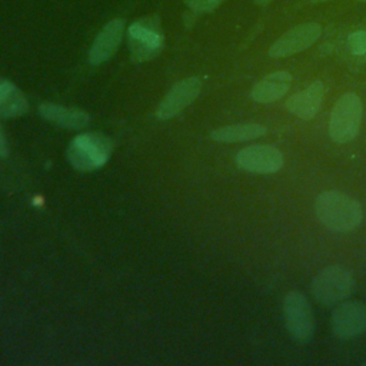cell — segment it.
I'll use <instances>...</instances> for the list:
<instances>
[{"label": "cell", "mask_w": 366, "mask_h": 366, "mask_svg": "<svg viewBox=\"0 0 366 366\" xmlns=\"http://www.w3.org/2000/svg\"><path fill=\"white\" fill-rule=\"evenodd\" d=\"M319 220L333 232H350L362 222V207L357 200L340 192H323L315 202Z\"/></svg>", "instance_id": "cell-1"}, {"label": "cell", "mask_w": 366, "mask_h": 366, "mask_svg": "<svg viewBox=\"0 0 366 366\" xmlns=\"http://www.w3.org/2000/svg\"><path fill=\"white\" fill-rule=\"evenodd\" d=\"M113 152V143L100 133H83L74 137L67 149L70 164L81 172H90L106 164Z\"/></svg>", "instance_id": "cell-2"}, {"label": "cell", "mask_w": 366, "mask_h": 366, "mask_svg": "<svg viewBox=\"0 0 366 366\" xmlns=\"http://www.w3.org/2000/svg\"><path fill=\"white\" fill-rule=\"evenodd\" d=\"M362 102L357 94L346 93L335 104L329 119V136L336 143L352 142L360 127Z\"/></svg>", "instance_id": "cell-3"}, {"label": "cell", "mask_w": 366, "mask_h": 366, "mask_svg": "<svg viewBox=\"0 0 366 366\" xmlns=\"http://www.w3.org/2000/svg\"><path fill=\"white\" fill-rule=\"evenodd\" d=\"M127 41L133 60L146 61L156 57L164 43L159 19L150 16L134 20L127 29Z\"/></svg>", "instance_id": "cell-4"}, {"label": "cell", "mask_w": 366, "mask_h": 366, "mask_svg": "<svg viewBox=\"0 0 366 366\" xmlns=\"http://www.w3.org/2000/svg\"><path fill=\"white\" fill-rule=\"evenodd\" d=\"M355 287L352 274L340 266H329L320 270L312 282L315 299L323 305H335L346 299Z\"/></svg>", "instance_id": "cell-5"}, {"label": "cell", "mask_w": 366, "mask_h": 366, "mask_svg": "<svg viewBox=\"0 0 366 366\" xmlns=\"http://www.w3.org/2000/svg\"><path fill=\"white\" fill-rule=\"evenodd\" d=\"M283 315L287 332L297 342H307L315 333L312 307L300 292H289L283 299Z\"/></svg>", "instance_id": "cell-6"}, {"label": "cell", "mask_w": 366, "mask_h": 366, "mask_svg": "<svg viewBox=\"0 0 366 366\" xmlns=\"http://www.w3.org/2000/svg\"><path fill=\"white\" fill-rule=\"evenodd\" d=\"M236 163L246 172L269 174L277 172L283 166V154L274 146L253 144L242 149L236 154Z\"/></svg>", "instance_id": "cell-7"}, {"label": "cell", "mask_w": 366, "mask_h": 366, "mask_svg": "<svg viewBox=\"0 0 366 366\" xmlns=\"http://www.w3.org/2000/svg\"><path fill=\"white\" fill-rule=\"evenodd\" d=\"M322 33V27L317 23H303L287 30L279 37L269 49V56L285 57L310 47Z\"/></svg>", "instance_id": "cell-8"}, {"label": "cell", "mask_w": 366, "mask_h": 366, "mask_svg": "<svg viewBox=\"0 0 366 366\" xmlns=\"http://www.w3.org/2000/svg\"><path fill=\"white\" fill-rule=\"evenodd\" d=\"M332 330L339 339H352L366 330V305L345 302L332 313Z\"/></svg>", "instance_id": "cell-9"}, {"label": "cell", "mask_w": 366, "mask_h": 366, "mask_svg": "<svg viewBox=\"0 0 366 366\" xmlns=\"http://www.w3.org/2000/svg\"><path fill=\"white\" fill-rule=\"evenodd\" d=\"M200 90L202 80L199 77H187L180 80L166 93L156 110V116L162 120L174 117L199 96Z\"/></svg>", "instance_id": "cell-10"}, {"label": "cell", "mask_w": 366, "mask_h": 366, "mask_svg": "<svg viewBox=\"0 0 366 366\" xmlns=\"http://www.w3.org/2000/svg\"><path fill=\"white\" fill-rule=\"evenodd\" d=\"M124 30V20L123 19H113L110 20L96 36L90 50H89V61L92 64L104 63L112 57L116 51L122 34Z\"/></svg>", "instance_id": "cell-11"}, {"label": "cell", "mask_w": 366, "mask_h": 366, "mask_svg": "<svg viewBox=\"0 0 366 366\" xmlns=\"http://www.w3.org/2000/svg\"><path fill=\"white\" fill-rule=\"evenodd\" d=\"M325 96V86L322 81H313L302 92L290 96L286 100V109L300 117V119H312L319 112Z\"/></svg>", "instance_id": "cell-12"}, {"label": "cell", "mask_w": 366, "mask_h": 366, "mask_svg": "<svg viewBox=\"0 0 366 366\" xmlns=\"http://www.w3.org/2000/svg\"><path fill=\"white\" fill-rule=\"evenodd\" d=\"M292 74L289 71H276L260 79L252 89L250 96L257 103H272L282 99L289 90Z\"/></svg>", "instance_id": "cell-13"}, {"label": "cell", "mask_w": 366, "mask_h": 366, "mask_svg": "<svg viewBox=\"0 0 366 366\" xmlns=\"http://www.w3.org/2000/svg\"><path fill=\"white\" fill-rule=\"evenodd\" d=\"M39 112L44 119H47L54 124H59L60 127L80 129L90 123V116L86 112L59 106L49 102L41 103L39 107Z\"/></svg>", "instance_id": "cell-14"}, {"label": "cell", "mask_w": 366, "mask_h": 366, "mask_svg": "<svg viewBox=\"0 0 366 366\" xmlns=\"http://www.w3.org/2000/svg\"><path fill=\"white\" fill-rule=\"evenodd\" d=\"M266 133V127L259 123H239L223 126L212 132V139L223 143H234V142H246L256 137H260Z\"/></svg>", "instance_id": "cell-15"}, {"label": "cell", "mask_w": 366, "mask_h": 366, "mask_svg": "<svg viewBox=\"0 0 366 366\" xmlns=\"http://www.w3.org/2000/svg\"><path fill=\"white\" fill-rule=\"evenodd\" d=\"M27 110L24 94L9 80L0 79V116L16 117Z\"/></svg>", "instance_id": "cell-16"}, {"label": "cell", "mask_w": 366, "mask_h": 366, "mask_svg": "<svg viewBox=\"0 0 366 366\" xmlns=\"http://www.w3.org/2000/svg\"><path fill=\"white\" fill-rule=\"evenodd\" d=\"M350 51L356 56L366 54V31H355L347 39Z\"/></svg>", "instance_id": "cell-17"}, {"label": "cell", "mask_w": 366, "mask_h": 366, "mask_svg": "<svg viewBox=\"0 0 366 366\" xmlns=\"http://www.w3.org/2000/svg\"><path fill=\"white\" fill-rule=\"evenodd\" d=\"M184 1L193 11H197V13H209L222 3V0H184Z\"/></svg>", "instance_id": "cell-18"}, {"label": "cell", "mask_w": 366, "mask_h": 366, "mask_svg": "<svg viewBox=\"0 0 366 366\" xmlns=\"http://www.w3.org/2000/svg\"><path fill=\"white\" fill-rule=\"evenodd\" d=\"M9 149H7V142H6V137H4V133L0 127V157H4L7 154Z\"/></svg>", "instance_id": "cell-19"}, {"label": "cell", "mask_w": 366, "mask_h": 366, "mask_svg": "<svg viewBox=\"0 0 366 366\" xmlns=\"http://www.w3.org/2000/svg\"><path fill=\"white\" fill-rule=\"evenodd\" d=\"M256 4H260V6H266L267 3H270L272 0H253Z\"/></svg>", "instance_id": "cell-20"}, {"label": "cell", "mask_w": 366, "mask_h": 366, "mask_svg": "<svg viewBox=\"0 0 366 366\" xmlns=\"http://www.w3.org/2000/svg\"><path fill=\"white\" fill-rule=\"evenodd\" d=\"M310 1H313V3H323V1H327V0H310Z\"/></svg>", "instance_id": "cell-21"}, {"label": "cell", "mask_w": 366, "mask_h": 366, "mask_svg": "<svg viewBox=\"0 0 366 366\" xmlns=\"http://www.w3.org/2000/svg\"><path fill=\"white\" fill-rule=\"evenodd\" d=\"M359 1H366V0H359Z\"/></svg>", "instance_id": "cell-22"}]
</instances>
